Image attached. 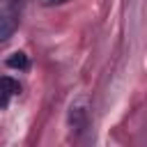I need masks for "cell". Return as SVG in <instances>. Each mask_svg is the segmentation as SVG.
I'll use <instances>...</instances> for the list:
<instances>
[{"instance_id":"1","label":"cell","mask_w":147,"mask_h":147,"mask_svg":"<svg viewBox=\"0 0 147 147\" xmlns=\"http://www.w3.org/2000/svg\"><path fill=\"white\" fill-rule=\"evenodd\" d=\"M87 117H90V101H87L85 94H80L69 108V117H67L69 119V129L74 133H83V129L87 126Z\"/></svg>"},{"instance_id":"2","label":"cell","mask_w":147,"mask_h":147,"mask_svg":"<svg viewBox=\"0 0 147 147\" xmlns=\"http://www.w3.org/2000/svg\"><path fill=\"white\" fill-rule=\"evenodd\" d=\"M16 28H18V9L5 5L2 11H0V39L7 41V39L14 34Z\"/></svg>"},{"instance_id":"3","label":"cell","mask_w":147,"mask_h":147,"mask_svg":"<svg viewBox=\"0 0 147 147\" xmlns=\"http://www.w3.org/2000/svg\"><path fill=\"white\" fill-rule=\"evenodd\" d=\"M18 92H21V85H18L14 78L2 76V101H0V106L7 108V106H9V96H11V94H18Z\"/></svg>"},{"instance_id":"4","label":"cell","mask_w":147,"mask_h":147,"mask_svg":"<svg viewBox=\"0 0 147 147\" xmlns=\"http://www.w3.org/2000/svg\"><path fill=\"white\" fill-rule=\"evenodd\" d=\"M28 64L30 62H28V55L23 51H16L7 57V67H11V69H28Z\"/></svg>"},{"instance_id":"5","label":"cell","mask_w":147,"mask_h":147,"mask_svg":"<svg viewBox=\"0 0 147 147\" xmlns=\"http://www.w3.org/2000/svg\"><path fill=\"white\" fill-rule=\"evenodd\" d=\"M44 7H55V5H64V2H69V0H39Z\"/></svg>"},{"instance_id":"6","label":"cell","mask_w":147,"mask_h":147,"mask_svg":"<svg viewBox=\"0 0 147 147\" xmlns=\"http://www.w3.org/2000/svg\"><path fill=\"white\" fill-rule=\"evenodd\" d=\"M23 2H25V0H7V5H9V7H14V9H18Z\"/></svg>"}]
</instances>
